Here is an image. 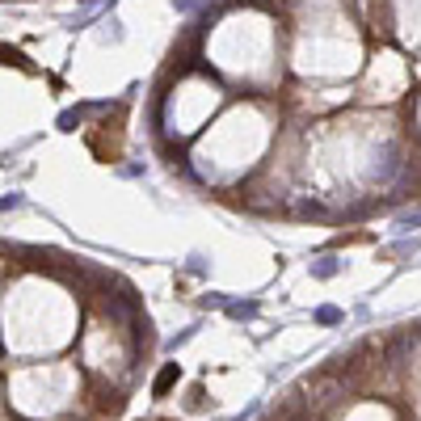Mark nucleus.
I'll list each match as a JSON object with an SVG mask.
<instances>
[{"mask_svg": "<svg viewBox=\"0 0 421 421\" xmlns=\"http://www.w3.org/2000/svg\"><path fill=\"white\" fill-rule=\"evenodd\" d=\"M177 379H181V366H177V362H165L161 371H156V379H152V396L165 400V396L177 388Z\"/></svg>", "mask_w": 421, "mask_h": 421, "instance_id": "obj_1", "label": "nucleus"}, {"mask_svg": "<svg viewBox=\"0 0 421 421\" xmlns=\"http://www.w3.org/2000/svg\"><path fill=\"white\" fill-rule=\"evenodd\" d=\"M232 321H253V316L261 312V303L257 299H228V307H224Z\"/></svg>", "mask_w": 421, "mask_h": 421, "instance_id": "obj_2", "label": "nucleus"}, {"mask_svg": "<svg viewBox=\"0 0 421 421\" xmlns=\"http://www.w3.org/2000/svg\"><path fill=\"white\" fill-rule=\"evenodd\" d=\"M0 64H13V68H21V72H30V76L38 72V68H34V64H30V60L21 55L17 46H0Z\"/></svg>", "mask_w": 421, "mask_h": 421, "instance_id": "obj_3", "label": "nucleus"}, {"mask_svg": "<svg viewBox=\"0 0 421 421\" xmlns=\"http://www.w3.org/2000/svg\"><path fill=\"white\" fill-rule=\"evenodd\" d=\"M341 270V261L337 257H321V261H312V278H333Z\"/></svg>", "mask_w": 421, "mask_h": 421, "instance_id": "obj_4", "label": "nucleus"}, {"mask_svg": "<svg viewBox=\"0 0 421 421\" xmlns=\"http://www.w3.org/2000/svg\"><path fill=\"white\" fill-rule=\"evenodd\" d=\"M84 123V110H80V105H76V110H64L60 114V131H76Z\"/></svg>", "mask_w": 421, "mask_h": 421, "instance_id": "obj_5", "label": "nucleus"}, {"mask_svg": "<svg viewBox=\"0 0 421 421\" xmlns=\"http://www.w3.org/2000/svg\"><path fill=\"white\" fill-rule=\"evenodd\" d=\"M316 325H341V307H316Z\"/></svg>", "mask_w": 421, "mask_h": 421, "instance_id": "obj_6", "label": "nucleus"}, {"mask_svg": "<svg viewBox=\"0 0 421 421\" xmlns=\"http://www.w3.org/2000/svg\"><path fill=\"white\" fill-rule=\"evenodd\" d=\"M206 5H210V0H173V9H177V13H202Z\"/></svg>", "mask_w": 421, "mask_h": 421, "instance_id": "obj_7", "label": "nucleus"}, {"mask_svg": "<svg viewBox=\"0 0 421 421\" xmlns=\"http://www.w3.org/2000/svg\"><path fill=\"white\" fill-rule=\"evenodd\" d=\"M101 38H105V42H118V38H123V30H118V21H114V17H110V21H105V30H101Z\"/></svg>", "mask_w": 421, "mask_h": 421, "instance_id": "obj_8", "label": "nucleus"}, {"mask_svg": "<svg viewBox=\"0 0 421 421\" xmlns=\"http://www.w3.org/2000/svg\"><path fill=\"white\" fill-rule=\"evenodd\" d=\"M202 307H228V295H220V291H210V295H202Z\"/></svg>", "mask_w": 421, "mask_h": 421, "instance_id": "obj_9", "label": "nucleus"}, {"mask_svg": "<svg viewBox=\"0 0 421 421\" xmlns=\"http://www.w3.org/2000/svg\"><path fill=\"white\" fill-rule=\"evenodd\" d=\"M13 206H21V194H9V198H0V210H13Z\"/></svg>", "mask_w": 421, "mask_h": 421, "instance_id": "obj_10", "label": "nucleus"}, {"mask_svg": "<svg viewBox=\"0 0 421 421\" xmlns=\"http://www.w3.org/2000/svg\"><path fill=\"white\" fill-rule=\"evenodd\" d=\"M202 396H206V392H202V388H194V392H190V409H202V404H206Z\"/></svg>", "mask_w": 421, "mask_h": 421, "instance_id": "obj_11", "label": "nucleus"}, {"mask_svg": "<svg viewBox=\"0 0 421 421\" xmlns=\"http://www.w3.org/2000/svg\"><path fill=\"white\" fill-rule=\"evenodd\" d=\"M413 224H421V210H417V215H404V220H400V228H413Z\"/></svg>", "mask_w": 421, "mask_h": 421, "instance_id": "obj_12", "label": "nucleus"}]
</instances>
